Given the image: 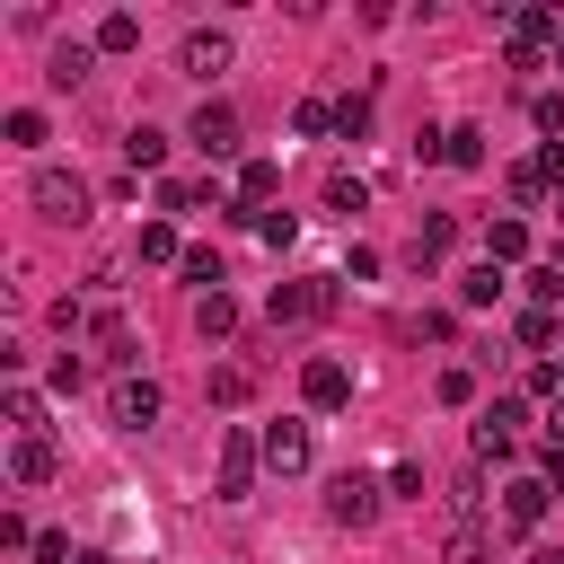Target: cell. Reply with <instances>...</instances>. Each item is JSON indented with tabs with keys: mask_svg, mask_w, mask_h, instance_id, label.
Masks as SVG:
<instances>
[{
	"mask_svg": "<svg viewBox=\"0 0 564 564\" xmlns=\"http://www.w3.org/2000/svg\"><path fill=\"white\" fill-rule=\"evenodd\" d=\"M132 44H141V18L132 9H106L97 18V53H132Z\"/></svg>",
	"mask_w": 564,
	"mask_h": 564,
	"instance_id": "obj_22",
	"label": "cell"
},
{
	"mask_svg": "<svg viewBox=\"0 0 564 564\" xmlns=\"http://www.w3.org/2000/svg\"><path fill=\"white\" fill-rule=\"evenodd\" d=\"M256 441H264V467L273 476H300L308 467V423H264Z\"/></svg>",
	"mask_w": 564,
	"mask_h": 564,
	"instance_id": "obj_9",
	"label": "cell"
},
{
	"mask_svg": "<svg viewBox=\"0 0 564 564\" xmlns=\"http://www.w3.org/2000/svg\"><path fill=\"white\" fill-rule=\"evenodd\" d=\"M441 159H449V167H485V132H476V123L441 132Z\"/></svg>",
	"mask_w": 564,
	"mask_h": 564,
	"instance_id": "obj_24",
	"label": "cell"
},
{
	"mask_svg": "<svg viewBox=\"0 0 564 564\" xmlns=\"http://www.w3.org/2000/svg\"><path fill=\"white\" fill-rule=\"evenodd\" d=\"M441 564H494V529H476V520H458V529L441 538Z\"/></svg>",
	"mask_w": 564,
	"mask_h": 564,
	"instance_id": "obj_17",
	"label": "cell"
},
{
	"mask_svg": "<svg viewBox=\"0 0 564 564\" xmlns=\"http://www.w3.org/2000/svg\"><path fill=\"white\" fill-rule=\"evenodd\" d=\"M88 62H97V35H62L44 79H53V88H79V79H88Z\"/></svg>",
	"mask_w": 564,
	"mask_h": 564,
	"instance_id": "obj_14",
	"label": "cell"
},
{
	"mask_svg": "<svg viewBox=\"0 0 564 564\" xmlns=\"http://www.w3.org/2000/svg\"><path fill=\"white\" fill-rule=\"evenodd\" d=\"M502 185H511V203L529 212V203H546V185H555V176H546L538 159H511V167H502Z\"/></svg>",
	"mask_w": 564,
	"mask_h": 564,
	"instance_id": "obj_19",
	"label": "cell"
},
{
	"mask_svg": "<svg viewBox=\"0 0 564 564\" xmlns=\"http://www.w3.org/2000/svg\"><path fill=\"white\" fill-rule=\"evenodd\" d=\"M194 335H203V344L238 335V300H229V291H194Z\"/></svg>",
	"mask_w": 564,
	"mask_h": 564,
	"instance_id": "obj_15",
	"label": "cell"
},
{
	"mask_svg": "<svg viewBox=\"0 0 564 564\" xmlns=\"http://www.w3.org/2000/svg\"><path fill=\"white\" fill-rule=\"evenodd\" d=\"M538 167H546V176L564 185V141H546V150H538Z\"/></svg>",
	"mask_w": 564,
	"mask_h": 564,
	"instance_id": "obj_37",
	"label": "cell"
},
{
	"mask_svg": "<svg viewBox=\"0 0 564 564\" xmlns=\"http://www.w3.org/2000/svg\"><path fill=\"white\" fill-rule=\"evenodd\" d=\"M256 467H264V441H256L247 423H229V432H220V476H212V494H220V502H247Z\"/></svg>",
	"mask_w": 564,
	"mask_h": 564,
	"instance_id": "obj_3",
	"label": "cell"
},
{
	"mask_svg": "<svg viewBox=\"0 0 564 564\" xmlns=\"http://www.w3.org/2000/svg\"><path fill=\"white\" fill-rule=\"evenodd\" d=\"M361 203H370V185H361V176H326V212H344V220H352Z\"/></svg>",
	"mask_w": 564,
	"mask_h": 564,
	"instance_id": "obj_28",
	"label": "cell"
},
{
	"mask_svg": "<svg viewBox=\"0 0 564 564\" xmlns=\"http://www.w3.org/2000/svg\"><path fill=\"white\" fill-rule=\"evenodd\" d=\"M159 159H167V132H150V123H132V132H123V167L141 176V167H159Z\"/></svg>",
	"mask_w": 564,
	"mask_h": 564,
	"instance_id": "obj_23",
	"label": "cell"
},
{
	"mask_svg": "<svg viewBox=\"0 0 564 564\" xmlns=\"http://www.w3.org/2000/svg\"><path fill=\"white\" fill-rule=\"evenodd\" d=\"M212 185H159V212H203Z\"/></svg>",
	"mask_w": 564,
	"mask_h": 564,
	"instance_id": "obj_33",
	"label": "cell"
},
{
	"mask_svg": "<svg viewBox=\"0 0 564 564\" xmlns=\"http://www.w3.org/2000/svg\"><path fill=\"white\" fill-rule=\"evenodd\" d=\"M546 441H555V449H564V405H555V414H546Z\"/></svg>",
	"mask_w": 564,
	"mask_h": 564,
	"instance_id": "obj_39",
	"label": "cell"
},
{
	"mask_svg": "<svg viewBox=\"0 0 564 564\" xmlns=\"http://www.w3.org/2000/svg\"><path fill=\"white\" fill-rule=\"evenodd\" d=\"M520 423H529V405H520V397H494V405L476 414V458H511Z\"/></svg>",
	"mask_w": 564,
	"mask_h": 564,
	"instance_id": "obj_5",
	"label": "cell"
},
{
	"mask_svg": "<svg viewBox=\"0 0 564 564\" xmlns=\"http://www.w3.org/2000/svg\"><path fill=\"white\" fill-rule=\"evenodd\" d=\"M88 344H97V352H106V361H115V370L132 379V326H123V308H115V300H106V308L88 317Z\"/></svg>",
	"mask_w": 564,
	"mask_h": 564,
	"instance_id": "obj_11",
	"label": "cell"
},
{
	"mask_svg": "<svg viewBox=\"0 0 564 564\" xmlns=\"http://www.w3.org/2000/svg\"><path fill=\"white\" fill-rule=\"evenodd\" d=\"M291 123H300V132H308V141H317V132H326V123H335V106H326V97H300V115H291Z\"/></svg>",
	"mask_w": 564,
	"mask_h": 564,
	"instance_id": "obj_35",
	"label": "cell"
},
{
	"mask_svg": "<svg viewBox=\"0 0 564 564\" xmlns=\"http://www.w3.org/2000/svg\"><path fill=\"white\" fill-rule=\"evenodd\" d=\"M529 564H564V555H555V546H538V555H529Z\"/></svg>",
	"mask_w": 564,
	"mask_h": 564,
	"instance_id": "obj_40",
	"label": "cell"
},
{
	"mask_svg": "<svg viewBox=\"0 0 564 564\" xmlns=\"http://www.w3.org/2000/svg\"><path fill=\"white\" fill-rule=\"evenodd\" d=\"M185 282H203V291H220V256H212V247H185Z\"/></svg>",
	"mask_w": 564,
	"mask_h": 564,
	"instance_id": "obj_34",
	"label": "cell"
},
{
	"mask_svg": "<svg viewBox=\"0 0 564 564\" xmlns=\"http://www.w3.org/2000/svg\"><path fill=\"white\" fill-rule=\"evenodd\" d=\"M546 494H564V449L546 441Z\"/></svg>",
	"mask_w": 564,
	"mask_h": 564,
	"instance_id": "obj_38",
	"label": "cell"
},
{
	"mask_svg": "<svg viewBox=\"0 0 564 564\" xmlns=\"http://www.w3.org/2000/svg\"><path fill=\"white\" fill-rule=\"evenodd\" d=\"M555 264H564V238H555Z\"/></svg>",
	"mask_w": 564,
	"mask_h": 564,
	"instance_id": "obj_42",
	"label": "cell"
},
{
	"mask_svg": "<svg viewBox=\"0 0 564 564\" xmlns=\"http://www.w3.org/2000/svg\"><path fill=\"white\" fill-rule=\"evenodd\" d=\"M300 397H308L317 414H335V405L352 397V379H344V361H308V370H300Z\"/></svg>",
	"mask_w": 564,
	"mask_h": 564,
	"instance_id": "obj_12",
	"label": "cell"
},
{
	"mask_svg": "<svg viewBox=\"0 0 564 564\" xmlns=\"http://www.w3.org/2000/svg\"><path fill=\"white\" fill-rule=\"evenodd\" d=\"M335 132L361 141V132H370V97H344V106H335Z\"/></svg>",
	"mask_w": 564,
	"mask_h": 564,
	"instance_id": "obj_31",
	"label": "cell"
},
{
	"mask_svg": "<svg viewBox=\"0 0 564 564\" xmlns=\"http://www.w3.org/2000/svg\"><path fill=\"white\" fill-rule=\"evenodd\" d=\"M529 300H538V308H564V264H538V273H529Z\"/></svg>",
	"mask_w": 564,
	"mask_h": 564,
	"instance_id": "obj_30",
	"label": "cell"
},
{
	"mask_svg": "<svg viewBox=\"0 0 564 564\" xmlns=\"http://www.w3.org/2000/svg\"><path fill=\"white\" fill-rule=\"evenodd\" d=\"M247 397H256V370L220 361V370H212V405H247Z\"/></svg>",
	"mask_w": 564,
	"mask_h": 564,
	"instance_id": "obj_26",
	"label": "cell"
},
{
	"mask_svg": "<svg viewBox=\"0 0 564 564\" xmlns=\"http://www.w3.org/2000/svg\"><path fill=\"white\" fill-rule=\"evenodd\" d=\"M9 423H18V432H44V397H35V388H9Z\"/></svg>",
	"mask_w": 564,
	"mask_h": 564,
	"instance_id": "obj_29",
	"label": "cell"
},
{
	"mask_svg": "<svg viewBox=\"0 0 564 564\" xmlns=\"http://www.w3.org/2000/svg\"><path fill=\"white\" fill-rule=\"evenodd\" d=\"M449 238H458V220H449V212H432V220L414 229V264H432V256H449Z\"/></svg>",
	"mask_w": 564,
	"mask_h": 564,
	"instance_id": "obj_25",
	"label": "cell"
},
{
	"mask_svg": "<svg viewBox=\"0 0 564 564\" xmlns=\"http://www.w3.org/2000/svg\"><path fill=\"white\" fill-rule=\"evenodd\" d=\"M264 308H273V326H308V317H326V308H335V282H282Z\"/></svg>",
	"mask_w": 564,
	"mask_h": 564,
	"instance_id": "obj_7",
	"label": "cell"
},
{
	"mask_svg": "<svg viewBox=\"0 0 564 564\" xmlns=\"http://www.w3.org/2000/svg\"><path fill=\"white\" fill-rule=\"evenodd\" d=\"M141 264H185V247H176V229H167V220H150V229H141Z\"/></svg>",
	"mask_w": 564,
	"mask_h": 564,
	"instance_id": "obj_27",
	"label": "cell"
},
{
	"mask_svg": "<svg viewBox=\"0 0 564 564\" xmlns=\"http://www.w3.org/2000/svg\"><path fill=\"white\" fill-rule=\"evenodd\" d=\"M555 70H564V44H555Z\"/></svg>",
	"mask_w": 564,
	"mask_h": 564,
	"instance_id": "obj_43",
	"label": "cell"
},
{
	"mask_svg": "<svg viewBox=\"0 0 564 564\" xmlns=\"http://www.w3.org/2000/svg\"><path fill=\"white\" fill-rule=\"evenodd\" d=\"M546 502H555V494H546V476H511V485H502V529H538V520H546Z\"/></svg>",
	"mask_w": 564,
	"mask_h": 564,
	"instance_id": "obj_10",
	"label": "cell"
},
{
	"mask_svg": "<svg viewBox=\"0 0 564 564\" xmlns=\"http://www.w3.org/2000/svg\"><path fill=\"white\" fill-rule=\"evenodd\" d=\"M26 203H35L44 220H62V229H79L97 194H88V176H79V167H35V185H26Z\"/></svg>",
	"mask_w": 564,
	"mask_h": 564,
	"instance_id": "obj_1",
	"label": "cell"
},
{
	"mask_svg": "<svg viewBox=\"0 0 564 564\" xmlns=\"http://www.w3.org/2000/svg\"><path fill=\"white\" fill-rule=\"evenodd\" d=\"M458 300H467V308H494V300H502V264H494V256L467 264V273H458Z\"/></svg>",
	"mask_w": 564,
	"mask_h": 564,
	"instance_id": "obj_20",
	"label": "cell"
},
{
	"mask_svg": "<svg viewBox=\"0 0 564 564\" xmlns=\"http://www.w3.org/2000/svg\"><path fill=\"white\" fill-rule=\"evenodd\" d=\"M476 397V370H441V405H467Z\"/></svg>",
	"mask_w": 564,
	"mask_h": 564,
	"instance_id": "obj_36",
	"label": "cell"
},
{
	"mask_svg": "<svg viewBox=\"0 0 564 564\" xmlns=\"http://www.w3.org/2000/svg\"><path fill=\"white\" fill-rule=\"evenodd\" d=\"M379 502H388V485H379V476H361V467L326 476V520H335V529H370V520H379Z\"/></svg>",
	"mask_w": 564,
	"mask_h": 564,
	"instance_id": "obj_2",
	"label": "cell"
},
{
	"mask_svg": "<svg viewBox=\"0 0 564 564\" xmlns=\"http://www.w3.org/2000/svg\"><path fill=\"white\" fill-rule=\"evenodd\" d=\"M9 141L35 150V141H44V115H35V106H9Z\"/></svg>",
	"mask_w": 564,
	"mask_h": 564,
	"instance_id": "obj_32",
	"label": "cell"
},
{
	"mask_svg": "<svg viewBox=\"0 0 564 564\" xmlns=\"http://www.w3.org/2000/svg\"><path fill=\"white\" fill-rule=\"evenodd\" d=\"M70 564H115V555H70Z\"/></svg>",
	"mask_w": 564,
	"mask_h": 564,
	"instance_id": "obj_41",
	"label": "cell"
},
{
	"mask_svg": "<svg viewBox=\"0 0 564 564\" xmlns=\"http://www.w3.org/2000/svg\"><path fill=\"white\" fill-rule=\"evenodd\" d=\"M185 141H194L203 159H229V150H238V106H220V97H212V106H194Z\"/></svg>",
	"mask_w": 564,
	"mask_h": 564,
	"instance_id": "obj_6",
	"label": "cell"
},
{
	"mask_svg": "<svg viewBox=\"0 0 564 564\" xmlns=\"http://www.w3.org/2000/svg\"><path fill=\"white\" fill-rule=\"evenodd\" d=\"M176 70H185V79H212V70H229V35H220V26H194V35L176 44Z\"/></svg>",
	"mask_w": 564,
	"mask_h": 564,
	"instance_id": "obj_8",
	"label": "cell"
},
{
	"mask_svg": "<svg viewBox=\"0 0 564 564\" xmlns=\"http://www.w3.org/2000/svg\"><path fill=\"white\" fill-rule=\"evenodd\" d=\"M273 185H282V167L273 159H247L238 167V220H256V203H273Z\"/></svg>",
	"mask_w": 564,
	"mask_h": 564,
	"instance_id": "obj_16",
	"label": "cell"
},
{
	"mask_svg": "<svg viewBox=\"0 0 564 564\" xmlns=\"http://www.w3.org/2000/svg\"><path fill=\"white\" fill-rule=\"evenodd\" d=\"M159 405H167L159 379H115V388H106V423H115V432H150Z\"/></svg>",
	"mask_w": 564,
	"mask_h": 564,
	"instance_id": "obj_4",
	"label": "cell"
},
{
	"mask_svg": "<svg viewBox=\"0 0 564 564\" xmlns=\"http://www.w3.org/2000/svg\"><path fill=\"white\" fill-rule=\"evenodd\" d=\"M555 335H564V308H520V344L555 361Z\"/></svg>",
	"mask_w": 564,
	"mask_h": 564,
	"instance_id": "obj_21",
	"label": "cell"
},
{
	"mask_svg": "<svg viewBox=\"0 0 564 564\" xmlns=\"http://www.w3.org/2000/svg\"><path fill=\"white\" fill-rule=\"evenodd\" d=\"M53 467H62V458H53V441H44V432H18L9 476H18V485H53Z\"/></svg>",
	"mask_w": 564,
	"mask_h": 564,
	"instance_id": "obj_13",
	"label": "cell"
},
{
	"mask_svg": "<svg viewBox=\"0 0 564 564\" xmlns=\"http://www.w3.org/2000/svg\"><path fill=\"white\" fill-rule=\"evenodd\" d=\"M485 256H494V264H511V256H529V220H520V212H502V220H485Z\"/></svg>",
	"mask_w": 564,
	"mask_h": 564,
	"instance_id": "obj_18",
	"label": "cell"
}]
</instances>
